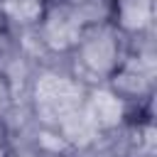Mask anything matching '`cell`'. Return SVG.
Segmentation results:
<instances>
[{"instance_id":"3957f363","label":"cell","mask_w":157,"mask_h":157,"mask_svg":"<svg viewBox=\"0 0 157 157\" xmlns=\"http://www.w3.org/2000/svg\"><path fill=\"white\" fill-rule=\"evenodd\" d=\"M110 22L125 37L140 34L155 27V0H113Z\"/></svg>"},{"instance_id":"5b68a950","label":"cell","mask_w":157,"mask_h":157,"mask_svg":"<svg viewBox=\"0 0 157 157\" xmlns=\"http://www.w3.org/2000/svg\"><path fill=\"white\" fill-rule=\"evenodd\" d=\"M15 47V39H12V34L7 32V29H0V59L10 52Z\"/></svg>"},{"instance_id":"6da1fadb","label":"cell","mask_w":157,"mask_h":157,"mask_svg":"<svg viewBox=\"0 0 157 157\" xmlns=\"http://www.w3.org/2000/svg\"><path fill=\"white\" fill-rule=\"evenodd\" d=\"M69 74L83 86H101L120 66L125 56V37L113 27V22L86 27L76 47L66 54Z\"/></svg>"},{"instance_id":"7a4b0ae2","label":"cell","mask_w":157,"mask_h":157,"mask_svg":"<svg viewBox=\"0 0 157 157\" xmlns=\"http://www.w3.org/2000/svg\"><path fill=\"white\" fill-rule=\"evenodd\" d=\"M86 101H88V108H91V113H93V118H96V123H98V128L103 132L125 125L128 118H130V103H125L105 83L91 86Z\"/></svg>"},{"instance_id":"277c9868","label":"cell","mask_w":157,"mask_h":157,"mask_svg":"<svg viewBox=\"0 0 157 157\" xmlns=\"http://www.w3.org/2000/svg\"><path fill=\"white\" fill-rule=\"evenodd\" d=\"M5 157H39L34 147H7Z\"/></svg>"}]
</instances>
